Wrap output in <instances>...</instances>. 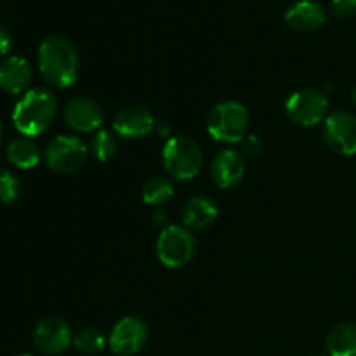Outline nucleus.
<instances>
[{
	"instance_id": "1",
	"label": "nucleus",
	"mask_w": 356,
	"mask_h": 356,
	"mask_svg": "<svg viewBox=\"0 0 356 356\" xmlns=\"http://www.w3.org/2000/svg\"><path fill=\"white\" fill-rule=\"evenodd\" d=\"M38 68L51 86L65 89L79 79L80 59L76 47L61 35H51L38 47Z\"/></svg>"
},
{
	"instance_id": "2",
	"label": "nucleus",
	"mask_w": 356,
	"mask_h": 356,
	"mask_svg": "<svg viewBox=\"0 0 356 356\" xmlns=\"http://www.w3.org/2000/svg\"><path fill=\"white\" fill-rule=\"evenodd\" d=\"M56 117V99L44 87L31 89L14 106V127L26 138L40 136L51 127Z\"/></svg>"
},
{
	"instance_id": "3",
	"label": "nucleus",
	"mask_w": 356,
	"mask_h": 356,
	"mask_svg": "<svg viewBox=\"0 0 356 356\" xmlns=\"http://www.w3.org/2000/svg\"><path fill=\"white\" fill-rule=\"evenodd\" d=\"M207 131L219 143H242L249 134V111L238 101H222L209 113Z\"/></svg>"
},
{
	"instance_id": "4",
	"label": "nucleus",
	"mask_w": 356,
	"mask_h": 356,
	"mask_svg": "<svg viewBox=\"0 0 356 356\" xmlns=\"http://www.w3.org/2000/svg\"><path fill=\"white\" fill-rule=\"evenodd\" d=\"M162 160L169 176L179 181L193 179L204 167V153L200 146L186 136H174L167 139Z\"/></svg>"
},
{
	"instance_id": "5",
	"label": "nucleus",
	"mask_w": 356,
	"mask_h": 356,
	"mask_svg": "<svg viewBox=\"0 0 356 356\" xmlns=\"http://www.w3.org/2000/svg\"><path fill=\"white\" fill-rule=\"evenodd\" d=\"M197 240L183 226H167L156 240V256L167 268H181L191 261Z\"/></svg>"
},
{
	"instance_id": "6",
	"label": "nucleus",
	"mask_w": 356,
	"mask_h": 356,
	"mask_svg": "<svg viewBox=\"0 0 356 356\" xmlns=\"http://www.w3.org/2000/svg\"><path fill=\"white\" fill-rule=\"evenodd\" d=\"M89 156L86 143L75 136H58L45 148L49 169L59 174H72L82 169Z\"/></svg>"
},
{
	"instance_id": "7",
	"label": "nucleus",
	"mask_w": 356,
	"mask_h": 356,
	"mask_svg": "<svg viewBox=\"0 0 356 356\" xmlns=\"http://www.w3.org/2000/svg\"><path fill=\"white\" fill-rule=\"evenodd\" d=\"M287 117L294 124L302 127H313L327 118L329 111V99L325 92L318 89H301L296 90L285 103Z\"/></svg>"
},
{
	"instance_id": "8",
	"label": "nucleus",
	"mask_w": 356,
	"mask_h": 356,
	"mask_svg": "<svg viewBox=\"0 0 356 356\" xmlns=\"http://www.w3.org/2000/svg\"><path fill=\"white\" fill-rule=\"evenodd\" d=\"M323 138L330 149L344 156L356 155V117L346 110L327 115L323 122Z\"/></svg>"
},
{
	"instance_id": "9",
	"label": "nucleus",
	"mask_w": 356,
	"mask_h": 356,
	"mask_svg": "<svg viewBox=\"0 0 356 356\" xmlns=\"http://www.w3.org/2000/svg\"><path fill=\"white\" fill-rule=\"evenodd\" d=\"M73 343L72 327L61 316H45L33 330V344L47 356L63 355Z\"/></svg>"
},
{
	"instance_id": "10",
	"label": "nucleus",
	"mask_w": 356,
	"mask_h": 356,
	"mask_svg": "<svg viewBox=\"0 0 356 356\" xmlns=\"http://www.w3.org/2000/svg\"><path fill=\"white\" fill-rule=\"evenodd\" d=\"M148 343V327L138 316H125L110 334V350L117 356L138 355Z\"/></svg>"
},
{
	"instance_id": "11",
	"label": "nucleus",
	"mask_w": 356,
	"mask_h": 356,
	"mask_svg": "<svg viewBox=\"0 0 356 356\" xmlns=\"http://www.w3.org/2000/svg\"><path fill=\"white\" fill-rule=\"evenodd\" d=\"M65 120L73 131L94 132L104 122L103 108L99 103L87 96H76L65 106Z\"/></svg>"
},
{
	"instance_id": "12",
	"label": "nucleus",
	"mask_w": 356,
	"mask_h": 356,
	"mask_svg": "<svg viewBox=\"0 0 356 356\" xmlns=\"http://www.w3.org/2000/svg\"><path fill=\"white\" fill-rule=\"evenodd\" d=\"M284 19L289 28L301 33H309L325 24V10L316 0H296L285 9Z\"/></svg>"
},
{
	"instance_id": "13",
	"label": "nucleus",
	"mask_w": 356,
	"mask_h": 356,
	"mask_svg": "<svg viewBox=\"0 0 356 356\" xmlns=\"http://www.w3.org/2000/svg\"><path fill=\"white\" fill-rule=\"evenodd\" d=\"M245 159L235 149H222L214 156L211 165V177L216 186L228 190L236 186L245 176Z\"/></svg>"
},
{
	"instance_id": "14",
	"label": "nucleus",
	"mask_w": 356,
	"mask_h": 356,
	"mask_svg": "<svg viewBox=\"0 0 356 356\" xmlns=\"http://www.w3.org/2000/svg\"><path fill=\"white\" fill-rule=\"evenodd\" d=\"M155 129V118L145 106H129L113 118L115 134L124 139H139Z\"/></svg>"
},
{
	"instance_id": "15",
	"label": "nucleus",
	"mask_w": 356,
	"mask_h": 356,
	"mask_svg": "<svg viewBox=\"0 0 356 356\" xmlns=\"http://www.w3.org/2000/svg\"><path fill=\"white\" fill-rule=\"evenodd\" d=\"M31 65L21 56H9L0 63V89L7 94H21L31 83Z\"/></svg>"
},
{
	"instance_id": "16",
	"label": "nucleus",
	"mask_w": 356,
	"mask_h": 356,
	"mask_svg": "<svg viewBox=\"0 0 356 356\" xmlns=\"http://www.w3.org/2000/svg\"><path fill=\"white\" fill-rule=\"evenodd\" d=\"M218 205L207 197H193L184 204L183 221L191 229H204L218 219Z\"/></svg>"
},
{
	"instance_id": "17",
	"label": "nucleus",
	"mask_w": 356,
	"mask_h": 356,
	"mask_svg": "<svg viewBox=\"0 0 356 356\" xmlns=\"http://www.w3.org/2000/svg\"><path fill=\"white\" fill-rule=\"evenodd\" d=\"M325 348L329 356H356V323H337L327 334Z\"/></svg>"
},
{
	"instance_id": "18",
	"label": "nucleus",
	"mask_w": 356,
	"mask_h": 356,
	"mask_svg": "<svg viewBox=\"0 0 356 356\" xmlns=\"http://www.w3.org/2000/svg\"><path fill=\"white\" fill-rule=\"evenodd\" d=\"M7 160L19 169H33L40 162V148L26 136L16 138L7 145Z\"/></svg>"
},
{
	"instance_id": "19",
	"label": "nucleus",
	"mask_w": 356,
	"mask_h": 356,
	"mask_svg": "<svg viewBox=\"0 0 356 356\" xmlns=\"http://www.w3.org/2000/svg\"><path fill=\"white\" fill-rule=\"evenodd\" d=\"M172 181L163 176H155L148 179L143 186V200L148 205H163L172 198Z\"/></svg>"
},
{
	"instance_id": "20",
	"label": "nucleus",
	"mask_w": 356,
	"mask_h": 356,
	"mask_svg": "<svg viewBox=\"0 0 356 356\" xmlns=\"http://www.w3.org/2000/svg\"><path fill=\"white\" fill-rule=\"evenodd\" d=\"M73 344L79 351L86 355H97L106 348V336L99 329L87 327V329L79 330L73 336Z\"/></svg>"
},
{
	"instance_id": "21",
	"label": "nucleus",
	"mask_w": 356,
	"mask_h": 356,
	"mask_svg": "<svg viewBox=\"0 0 356 356\" xmlns=\"http://www.w3.org/2000/svg\"><path fill=\"white\" fill-rule=\"evenodd\" d=\"M90 152L97 162H108L117 153V139L111 132L97 131L90 139Z\"/></svg>"
},
{
	"instance_id": "22",
	"label": "nucleus",
	"mask_w": 356,
	"mask_h": 356,
	"mask_svg": "<svg viewBox=\"0 0 356 356\" xmlns=\"http://www.w3.org/2000/svg\"><path fill=\"white\" fill-rule=\"evenodd\" d=\"M21 184L10 170L0 167V204H14L19 198Z\"/></svg>"
},
{
	"instance_id": "23",
	"label": "nucleus",
	"mask_w": 356,
	"mask_h": 356,
	"mask_svg": "<svg viewBox=\"0 0 356 356\" xmlns=\"http://www.w3.org/2000/svg\"><path fill=\"white\" fill-rule=\"evenodd\" d=\"M330 13L339 19L356 14V0H330Z\"/></svg>"
},
{
	"instance_id": "24",
	"label": "nucleus",
	"mask_w": 356,
	"mask_h": 356,
	"mask_svg": "<svg viewBox=\"0 0 356 356\" xmlns=\"http://www.w3.org/2000/svg\"><path fill=\"white\" fill-rule=\"evenodd\" d=\"M242 146L247 155H257L263 149V141L256 134H247V138L242 141Z\"/></svg>"
},
{
	"instance_id": "25",
	"label": "nucleus",
	"mask_w": 356,
	"mask_h": 356,
	"mask_svg": "<svg viewBox=\"0 0 356 356\" xmlns=\"http://www.w3.org/2000/svg\"><path fill=\"white\" fill-rule=\"evenodd\" d=\"M10 44H13V38H10L9 30L0 23V61H3L6 56L9 54Z\"/></svg>"
},
{
	"instance_id": "26",
	"label": "nucleus",
	"mask_w": 356,
	"mask_h": 356,
	"mask_svg": "<svg viewBox=\"0 0 356 356\" xmlns=\"http://www.w3.org/2000/svg\"><path fill=\"white\" fill-rule=\"evenodd\" d=\"M2 141H3V131H2V125H0V148H2Z\"/></svg>"
},
{
	"instance_id": "27",
	"label": "nucleus",
	"mask_w": 356,
	"mask_h": 356,
	"mask_svg": "<svg viewBox=\"0 0 356 356\" xmlns=\"http://www.w3.org/2000/svg\"><path fill=\"white\" fill-rule=\"evenodd\" d=\"M351 99H353V104L356 106V87L353 89V94H351Z\"/></svg>"
},
{
	"instance_id": "28",
	"label": "nucleus",
	"mask_w": 356,
	"mask_h": 356,
	"mask_svg": "<svg viewBox=\"0 0 356 356\" xmlns=\"http://www.w3.org/2000/svg\"><path fill=\"white\" fill-rule=\"evenodd\" d=\"M17 356H31V355H17Z\"/></svg>"
},
{
	"instance_id": "29",
	"label": "nucleus",
	"mask_w": 356,
	"mask_h": 356,
	"mask_svg": "<svg viewBox=\"0 0 356 356\" xmlns=\"http://www.w3.org/2000/svg\"><path fill=\"white\" fill-rule=\"evenodd\" d=\"M313 356H325V355H313Z\"/></svg>"
}]
</instances>
